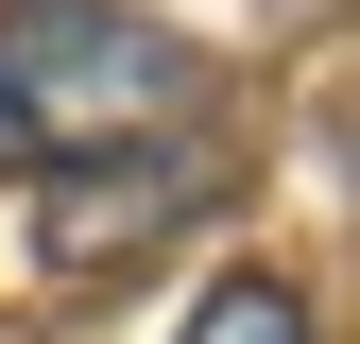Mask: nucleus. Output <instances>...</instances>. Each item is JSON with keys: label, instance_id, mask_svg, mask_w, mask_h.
<instances>
[{"label": "nucleus", "instance_id": "f257e3e1", "mask_svg": "<svg viewBox=\"0 0 360 344\" xmlns=\"http://www.w3.org/2000/svg\"><path fill=\"white\" fill-rule=\"evenodd\" d=\"M206 104V52L138 0H0V172H69L120 138H172Z\"/></svg>", "mask_w": 360, "mask_h": 344}, {"label": "nucleus", "instance_id": "f03ea898", "mask_svg": "<svg viewBox=\"0 0 360 344\" xmlns=\"http://www.w3.org/2000/svg\"><path fill=\"white\" fill-rule=\"evenodd\" d=\"M172 207H206V155L172 138V155H69V172H34V224H52V258H120L138 224H172Z\"/></svg>", "mask_w": 360, "mask_h": 344}, {"label": "nucleus", "instance_id": "7ed1b4c3", "mask_svg": "<svg viewBox=\"0 0 360 344\" xmlns=\"http://www.w3.org/2000/svg\"><path fill=\"white\" fill-rule=\"evenodd\" d=\"M172 344H309V293H292V276H223Z\"/></svg>", "mask_w": 360, "mask_h": 344}]
</instances>
